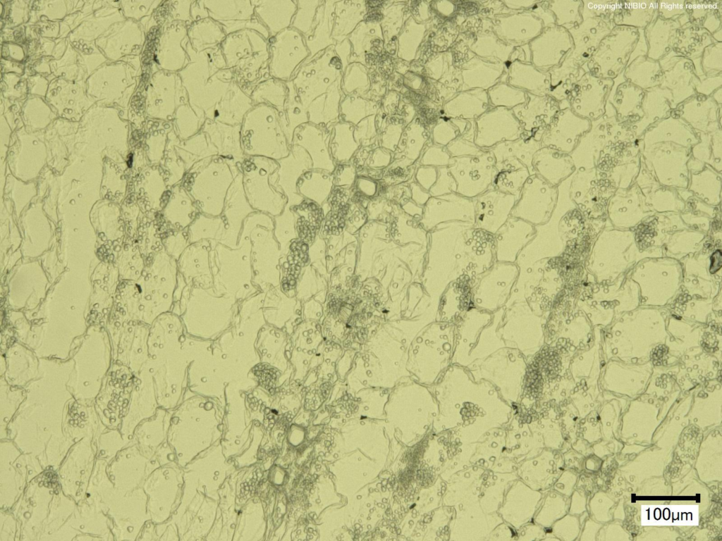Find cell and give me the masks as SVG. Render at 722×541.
<instances>
[{
  "mask_svg": "<svg viewBox=\"0 0 722 541\" xmlns=\"http://www.w3.org/2000/svg\"><path fill=\"white\" fill-rule=\"evenodd\" d=\"M657 16L664 20H674L685 13V1H658Z\"/></svg>",
  "mask_w": 722,
  "mask_h": 541,
  "instance_id": "4fadbf2b",
  "label": "cell"
},
{
  "mask_svg": "<svg viewBox=\"0 0 722 541\" xmlns=\"http://www.w3.org/2000/svg\"><path fill=\"white\" fill-rule=\"evenodd\" d=\"M662 80L659 87L670 88L672 93L671 108L695 94L692 80L696 76L692 61L670 51L659 61Z\"/></svg>",
  "mask_w": 722,
  "mask_h": 541,
  "instance_id": "7a4b0ae2",
  "label": "cell"
},
{
  "mask_svg": "<svg viewBox=\"0 0 722 541\" xmlns=\"http://www.w3.org/2000/svg\"><path fill=\"white\" fill-rule=\"evenodd\" d=\"M722 1H685L689 23L706 30L711 35L721 29Z\"/></svg>",
  "mask_w": 722,
  "mask_h": 541,
  "instance_id": "9c48e42d",
  "label": "cell"
},
{
  "mask_svg": "<svg viewBox=\"0 0 722 541\" xmlns=\"http://www.w3.org/2000/svg\"><path fill=\"white\" fill-rule=\"evenodd\" d=\"M582 11V15L596 16L613 20L614 13L619 6L620 1H587Z\"/></svg>",
  "mask_w": 722,
  "mask_h": 541,
  "instance_id": "7c38bea8",
  "label": "cell"
},
{
  "mask_svg": "<svg viewBox=\"0 0 722 541\" xmlns=\"http://www.w3.org/2000/svg\"><path fill=\"white\" fill-rule=\"evenodd\" d=\"M714 42L706 30L688 23L678 30L672 50L694 62L701 60L704 49Z\"/></svg>",
  "mask_w": 722,
  "mask_h": 541,
  "instance_id": "8992f818",
  "label": "cell"
},
{
  "mask_svg": "<svg viewBox=\"0 0 722 541\" xmlns=\"http://www.w3.org/2000/svg\"><path fill=\"white\" fill-rule=\"evenodd\" d=\"M638 37L637 28L615 26L582 68L597 77L614 79L625 68Z\"/></svg>",
  "mask_w": 722,
  "mask_h": 541,
  "instance_id": "6da1fadb",
  "label": "cell"
},
{
  "mask_svg": "<svg viewBox=\"0 0 722 541\" xmlns=\"http://www.w3.org/2000/svg\"><path fill=\"white\" fill-rule=\"evenodd\" d=\"M613 84L612 79L597 77L590 72H585L575 89L577 97L574 104H581L575 109L577 113L589 120L601 117L605 113L606 103Z\"/></svg>",
  "mask_w": 722,
  "mask_h": 541,
  "instance_id": "3957f363",
  "label": "cell"
},
{
  "mask_svg": "<svg viewBox=\"0 0 722 541\" xmlns=\"http://www.w3.org/2000/svg\"><path fill=\"white\" fill-rule=\"evenodd\" d=\"M624 77L637 87L648 90L659 86L662 80V70L659 63L640 56L628 65L623 70Z\"/></svg>",
  "mask_w": 722,
  "mask_h": 541,
  "instance_id": "ba28073f",
  "label": "cell"
},
{
  "mask_svg": "<svg viewBox=\"0 0 722 541\" xmlns=\"http://www.w3.org/2000/svg\"><path fill=\"white\" fill-rule=\"evenodd\" d=\"M721 73L712 77H702L699 79L695 76L692 80L695 90L702 95L709 97L715 89L721 86Z\"/></svg>",
  "mask_w": 722,
  "mask_h": 541,
  "instance_id": "5bb4252c",
  "label": "cell"
},
{
  "mask_svg": "<svg viewBox=\"0 0 722 541\" xmlns=\"http://www.w3.org/2000/svg\"><path fill=\"white\" fill-rule=\"evenodd\" d=\"M658 1H620L613 21L615 25L644 29L657 16Z\"/></svg>",
  "mask_w": 722,
  "mask_h": 541,
  "instance_id": "52a82bcc",
  "label": "cell"
},
{
  "mask_svg": "<svg viewBox=\"0 0 722 541\" xmlns=\"http://www.w3.org/2000/svg\"><path fill=\"white\" fill-rule=\"evenodd\" d=\"M677 19L664 20L656 16L644 28L648 45L647 57L657 61L672 50L678 30L680 28Z\"/></svg>",
  "mask_w": 722,
  "mask_h": 541,
  "instance_id": "5b68a950",
  "label": "cell"
},
{
  "mask_svg": "<svg viewBox=\"0 0 722 541\" xmlns=\"http://www.w3.org/2000/svg\"><path fill=\"white\" fill-rule=\"evenodd\" d=\"M613 80L607 101L615 109L620 122L636 123L643 117L642 103L645 91L628 81L623 71Z\"/></svg>",
  "mask_w": 722,
  "mask_h": 541,
  "instance_id": "277c9868",
  "label": "cell"
},
{
  "mask_svg": "<svg viewBox=\"0 0 722 541\" xmlns=\"http://www.w3.org/2000/svg\"><path fill=\"white\" fill-rule=\"evenodd\" d=\"M672 93L659 86L646 90L642 103L643 117L637 122L649 120V123L670 115Z\"/></svg>",
  "mask_w": 722,
  "mask_h": 541,
  "instance_id": "30bf717a",
  "label": "cell"
},
{
  "mask_svg": "<svg viewBox=\"0 0 722 541\" xmlns=\"http://www.w3.org/2000/svg\"><path fill=\"white\" fill-rule=\"evenodd\" d=\"M714 99H715L716 104L718 106L721 105V87H719L718 89H717L714 92Z\"/></svg>",
  "mask_w": 722,
  "mask_h": 541,
  "instance_id": "9a60e30c",
  "label": "cell"
},
{
  "mask_svg": "<svg viewBox=\"0 0 722 541\" xmlns=\"http://www.w3.org/2000/svg\"><path fill=\"white\" fill-rule=\"evenodd\" d=\"M701 58V68L706 77L721 73V42H714L706 46Z\"/></svg>",
  "mask_w": 722,
  "mask_h": 541,
  "instance_id": "8fae6325",
  "label": "cell"
}]
</instances>
